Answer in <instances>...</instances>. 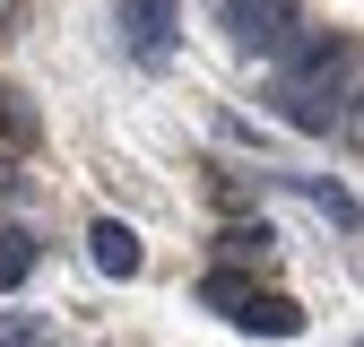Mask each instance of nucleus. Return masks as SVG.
Returning <instances> with one entry per match:
<instances>
[{"mask_svg": "<svg viewBox=\"0 0 364 347\" xmlns=\"http://www.w3.org/2000/svg\"><path fill=\"white\" fill-rule=\"evenodd\" d=\"M338 96H347V53L330 35H304L287 53V70H278V113L295 130H338V113H347Z\"/></svg>", "mask_w": 364, "mask_h": 347, "instance_id": "f257e3e1", "label": "nucleus"}, {"mask_svg": "<svg viewBox=\"0 0 364 347\" xmlns=\"http://www.w3.org/2000/svg\"><path fill=\"white\" fill-rule=\"evenodd\" d=\"M217 18H225V35L243 43V53H295L304 43V26H295V0H217Z\"/></svg>", "mask_w": 364, "mask_h": 347, "instance_id": "f03ea898", "label": "nucleus"}, {"mask_svg": "<svg viewBox=\"0 0 364 347\" xmlns=\"http://www.w3.org/2000/svg\"><path fill=\"white\" fill-rule=\"evenodd\" d=\"M173 35H182V9H173V0H122V43L139 61H173Z\"/></svg>", "mask_w": 364, "mask_h": 347, "instance_id": "7ed1b4c3", "label": "nucleus"}, {"mask_svg": "<svg viewBox=\"0 0 364 347\" xmlns=\"http://www.w3.org/2000/svg\"><path fill=\"white\" fill-rule=\"evenodd\" d=\"M87 252H96V269H105V278H139V260H148L139 235H130L122 217H96V226H87Z\"/></svg>", "mask_w": 364, "mask_h": 347, "instance_id": "20e7f679", "label": "nucleus"}, {"mask_svg": "<svg viewBox=\"0 0 364 347\" xmlns=\"http://www.w3.org/2000/svg\"><path fill=\"white\" fill-rule=\"evenodd\" d=\"M235 330H252V338H304V304L295 295H252V313Z\"/></svg>", "mask_w": 364, "mask_h": 347, "instance_id": "39448f33", "label": "nucleus"}, {"mask_svg": "<svg viewBox=\"0 0 364 347\" xmlns=\"http://www.w3.org/2000/svg\"><path fill=\"white\" fill-rule=\"evenodd\" d=\"M252 295H260V287H252L243 269H208V278H200V304H217L225 321H243V313H252Z\"/></svg>", "mask_w": 364, "mask_h": 347, "instance_id": "423d86ee", "label": "nucleus"}, {"mask_svg": "<svg viewBox=\"0 0 364 347\" xmlns=\"http://www.w3.org/2000/svg\"><path fill=\"white\" fill-rule=\"evenodd\" d=\"M26 278H35V235L0 226V287H26Z\"/></svg>", "mask_w": 364, "mask_h": 347, "instance_id": "0eeeda50", "label": "nucleus"}, {"mask_svg": "<svg viewBox=\"0 0 364 347\" xmlns=\"http://www.w3.org/2000/svg\"><path fill=\"white\" fill-rule=\"evenodd\" d=\"M304 200L321 208V217H338V226H364V208H355V191H338V183H321V174H304Z\"/></svg>", "mask_w": 364, "mask_h": 347, "instance_id": "6e6552de", "label": "nucleus"}, {"mask_svg": "<svg viewBox=\"0 0 364 347\" xmlns=\"http://www.w3.org/2000/svg\"><path fill=\"white\" fill-rule=\"evenodd\" d=\"M53 338V313H9L0 321V347H43Z\"/></svg>", "mask_w": 364, "mask_h": 347, "instance_id": "1a4fd4ad", "label": "nucleus"}, {"mask_svg": "<svg viewBox=\"0 0 364 347\" xmlns=\"http://www.w3.org/2000/svg\"><path fill=\"white\" fill-rule=\"evenodd\" d=\"M217 243H225V252H235V260H252V252H269V243H278V235H269V226H225Z\"/></svg>", "mask_w": 364, "mask_h": 347, "instance_id": "9d476101", "label": "nucleus"}, {"mask_svg": "<svg viewBox=\"0 0 364 347\" xmlns=\"http://www.w3.org/2000/svg\"><path fill=\"white\" fill-rule=\"evenodd\" d=\"M355 347H364V338H355Z\"/></svg>", "mask_w": 364, "mask_h": 347, "instance_id": "9b49d317", "label": "nucleus"}]
</instances>
